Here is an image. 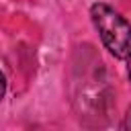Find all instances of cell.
<instances>
[{"label":"cell","instance_id":"3957f363","mask_svg":"<svg viewBox=\"0 0 131 131\" xmlns=\"http://www.w3.org/2000/svg\"><path fill=\"white\" fill-rule=\"evenodd\" d=\"M123 127H125V129H131V108H129L127 115H125V123H123Z\"/></svg>","mask_w":131,"mask_h":131},{"label":"cell","instance_id":"6da1fadb","mask_svg":"<svg viewBox=\"0 0 131 131\" xmlns=\"http://www.w3.org/2000/svg\"><path fill=\"white\" fill-rule=\"evenodd\" d=\"M90 16L104 47L117 59H127L131 55V23H127L115 8L102 2L90 8Z\"/></svg>","mask_w":131,"mask_h":131},{"label":"cell","instance_id":"277c9868","mask_svg":"<svg viewBox=\"0 0 131 131\" xmlns=\"http://www.w3.org/2000/svg\"><path fill=\"white\" fill-rule=\"evenodd\" d=\"M127 72H129V76H131V55L127 57Z\"/></svg>","mask_w":131,"mask_h":131},{"label":"cell","instance_id":"7a4b0ae2","mask_svg":"<svg viewBox=\"0 0 131 131\" xmlns=\"http://www.w3.org/2000/svg\"><path fill=\"white\" fill-rule=\"evenodd\" d=\"M4 94H6V78H4V74L0 72V100L4 98Z\"/></svg>","mask_w":131,"mask_h":131}]
</instances>
